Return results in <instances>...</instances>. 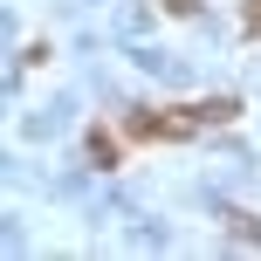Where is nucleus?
Wrapping results in <instances>:
<instances>
[{
  "label": "nucleus",
  "mask_w": 261,
  "mask_h": 261,
  "mask_svg": "<svg viewBox=\"0 0 261 261\" xmlns=\"http://www.w3.org/2000/svg\"><path fill=\"white\" fill-rule=\"evenodd\" d=\"M165 7H172V14H193V7H199V0H165Z\"/></svg>",
  "instance_id": "1"
}]
</instances>
